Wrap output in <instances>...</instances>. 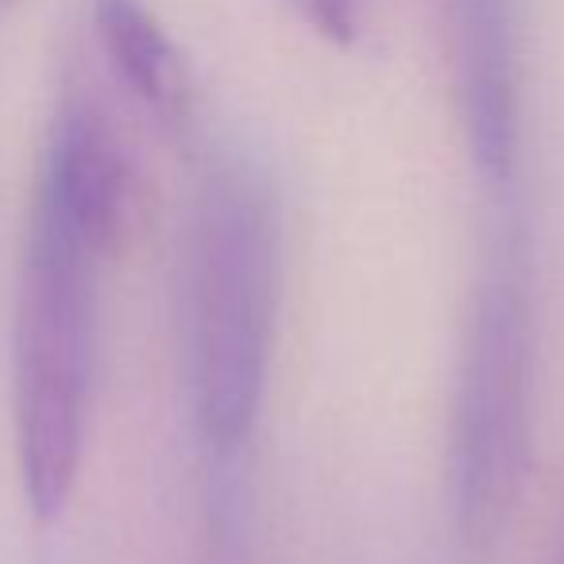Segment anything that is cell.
I'll return each instance as SVG.
<instances>
[{
    "instance_id": "cell-1",
    "label": "cell",
    "mask_w": 564,
    "mask_h": 564,
    "mask_svg": "<svg viewBox=\"0 0 564 564\" xmlns=\"http://www.w3.org/2000/svg\"><path fill=\"white\" fill-rule=\"evenodd\" d=\"M282 282L279 209L243 166L205 182L189 248V391L205 445L243 448L263 406Z\"/></svg>"
},
{
    "instance_id": "cell-5",
    "label": "cell",
    "mask_w": 564,
    "mask_h": 564,
    "mask_svg": "<svg viewBox=\"0 0 564 564\" xmlns=\"http://www.w3.org/2000/svg\"><path fill=\"white\" fill-rule=\"evenodd\" d=\"M35 197L58 213L101 259L135 228L140 186L112 124L94 101H66L51 128Z\"/></svg>"
},
{
    "instance_id": "cell-3",
    "label": "cell",
    "mask_w": 564,
    "mask_h": 564,
    "mask_svg": "<svg viewBox=\"0 0 564 564\" xmlns=\"http://www.w3.org/2000/svg\"><path fill=\"white\" fill-rule=\"evenodd\" d=\"M533 464V322L510 267L476 286L453 399V518L468 549H491L518 514Z\"/></svg>"
},
{
    "instance_id": "cell-4",
    "label": "cell",
    "mask_w": 564,
    "mask_h": 564,
    "mask_svg": "<svg viewBox=\"0 0 564 564\" xmlns=\"http://www.w3.org/2000/svg\"><path fill=\"white\" fill-rule=\"evenodd\" d=\"M448 70L471 163L491 186H502L522 155L514 0H448Z\"/></svg>"
},
{
    "instance_id": "cell-7",
    "label": "cell",
    "mask_w": 564,
    "mask_h": 564,
    "mask_svg": "<svg viewBox=\"0 0 564 564\" xmlns=\"http://www.w3.org/2000/svg\"><path fill=\"white\" fill-rule=\"evenodd\" d=\"M306 17L333 40H352L356 32V9L352 0H302Z\"/></svg>"
},
{
    "instance_id": "cell-2",
    "label": "cell",
    "mask_w": 564,
    "mask_h": 564,
    "mask_svg": "<svg viewBox=\"0 0 564 564\" xmlns=\"http://www.w3.org/2000/svg\"><path fill=\"white\" fill-rule=\"evenodd\" d=\"M97 256L51 205L32 202L12 329V410L24 499L55 522L78 484L94 383Z\"/></svg>"
},
{
    "instance_id": "cell-8",
    "label": "cell",
    "mask_w": 564,
    "mask_h": 564,
    "mask_svg": "<svg viewBox=\"0 0 564 564\" xmlns=\"http://www.w3.org/2000/svg\"><path fill=\"white\" fill-rule=\"evenodd\" d=\"M556 564H564V541H561V556H556Z\"/></svg>"
},
{
    "instance_id": "cell-6",
    "label": "cell",
    "mask_w": 564,
    "mask_h": 564,
    "mask_svg": "<svg viewBox=\"0 0 564 564\" xmlns=\"http://www.w3.org/2000/svg\"><path fill=\"white\" fill-rule=\"evenodd\" d=\"M94 24L109 63L124 86L163 124H182L189 112V82L174 43L140 0H94Z\"/></svg>"
}]
</instances>
